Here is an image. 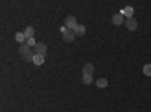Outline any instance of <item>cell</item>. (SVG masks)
<instances>
[{"instance_id":"1","label":"cell","mask_w":151,"mask_h":112,"mask_svg":"<svg viewBox=\"0 0 151 112\" xmlns=\"http://www.w3.org/2000/svg\"><path fill=\"white\" fill-rule=\"evenodd\" d=\"M20 53H21V56H23L24 59H26L27 62H33V59H35V53L32 52V47H30V46H27L26 43L21 44Z\"/></svg>"},{"instance_id":"2","label":"cell","mask_w":151,"mask_h":112,"mask_svg":"<svg viewBox=\"0 0 151 112\" xmlns=\"http://www.w3.org/2000/svg\"><path fill=\"white\" fill-rule=\"evenodd\" d=\"M32 52H33L35 55H42V56H45V53H47V46H45L44 43H36V46L32 48Z\"/></svg>"},{"instance_id":"3","label":"cell","mask_w":151,"mask_h":112,"mask_svg":"<svg viewBox=\"0 0 151 112\" xmlns=\"http://www.w3.org/2000/svg\"><path fill=\"white\" fill-rule=\"evenodd\" d=\"M65 26H67L70 30H74V27L77 26V20H76L74 15H68V17L65 18Z\"/></svg>"},{"instance_id":"4","label":"cell","mask_w":151,"mask_h":112,"mask_svg":"<svg viewBox=\"0 0 151 112\" xmlns=\"http://www.w3.org/2000/svg\"><path fill=\"white\" fill-rule=\"evenodd\" d=\"M94 70H95V68H94V64H85L82 73H83V76H92Z\"/></svg>"},{"instance_id":"5","label":"cell","mask_w":151,"mask_h":112,"mask_svg":"<svg viewBox=\"0 0 151 112\" xmlns=\"http://www.w3.org/2000/svg\"><path fill=\"white\" fill-rule=\"evenodd\" d=\"M62 38H64L65 43H73L74 38H76V33H74V30H70V29H68L64 35H62Z\"/></svg>"},{"instance_id":"6","label":"cell","mask_w":151,"mask_h":112,"mask_svg":"<svg viewBox=\"0 0 151 112\" xmlns=\"http://www.w3.org/2000/svg\"><path fill=\"white\" fill-rule=\"evenodd\" d=\"M112 23L115 24V26H121V24H124V15L121 14V12L119 14H115L112 17Z\"/></svg>"},{"instance_id":"7","label":"cell","mask_w":151,"mask_h":112,"mask_svg":"<svg viewBox=\"0 0 151 112\" xmlns=\"http://www.w3.org/2000/svg\"><path fill=\"white\" fill-rule=\"evenodd\" d=\"M125 26H127L129 30H136L137 29V21L134 18H127L125 20Z\"/></svg>"},{"instance_id":"8","label":"cell","mask_w":151,"mask_h":112,"mask_svg":"<svg viewBox=\"0 0 151 112\" xmlns=\"http://www.w3.org/2000/svg\"><path fill=\"white\" fill-rule=\"evenodd\" d=\"M121 14L124 17H127V18H133V14H134V9L132 6H125L122 11H121Z\"/></svg>"},{"instance_id":"9","label":"cell","mask_w":151,"mask_h":112,"mask_svg":"<svg viewBox=\"0 0 151 112\" xmlns=\"http://www.w3.org/2000/svg\"><path fill=\"white\" fill-rule=\"evenodd\" d=\"M85 32H86V27L83 26V24H77V26L74 27L76 36H82V35H85Z\"/></svg>"},{"instance_id":"10","label":"cell","mask_w":151,"mask_h":112,"mask_svg":"<svg viewBox=\"0 0 151 112\" xmlns=\"http://www.w3.org/2000/svg\"><path fill=\"white\" fill-rule=\"evenodd\" d=\"M24 36H26V40H29V38H33V33H35V29L32 27V26H27L26 29H24Z\"/></svg>"},{"instance_id":"11","label":"cell","mask_w":151,"mask_h":112,"mask_svg":"<svg viewBox=\"0 0 151 112\" xmlns=\"http://www.w3.org/2000/svg\"><path fill=\"white\" fill-rule=\"evenodd\" d=\"M15 41H17V43H21V44L26 43V36H24V33L17 32V33H15Z\"/></svg>"},{"instance_id":"12","label":"cell","mask_w":151,"mask_h":112,"mask_svg":"<svg viewBox=\"0 0 151 112\" xmlns=\"http://www.w3.org/2000/svg\"><path fill=\"white\" fill-rule=\"evenodd\" d=\"M33 64H35V65H42V64H44V56H42V55H35Z\"/></svg>"},{"instance_id":"13","label":"cell","mask_w":151,"mask_h":112,"mask_svg":"<svg viewBox=\"0 0 151 112\" xmlns=\"http://www.w3.org/2000/svg\"><path fill=\"white\" fill-rule=\"evenodd\" d=\"M95 85L98 86V88H106V86H107V80L101 77V79H98V80L95 82Z\"/></svg>"},{"instance_id":"14","label":"cell","mask_w":151,"mask_h":112,"mask_svg":"<svg viewBox=\"0 0 151 112\" xmlns=\"http://www.w3.org/2000/svg\"><path fill=\"white\" fill-rule=\"evenodd\" d=\"M82 80L85 85H91L92 83V76H82Z\"/></svg>"},{"instance_id":"15","label":"cell","mask_w":151,"mask_h":112,"mask_svg":"<svg viewBox=\"0 0 151 112\" xmlns=\"http://www.w3.org/2000/svg\"><path fill=\"white\" fill-rule=\"evenodd\" d=\"M144 74L145 76H151V64L144 65Z\"/></svg>"},{"instance_id":"16","label":"cell","mask_w":151,"mask_h":112,"mask_svg":"<svg viewBox=\"0 0 151 112\" xmlns=\"http://www.w3.org/2000/svg\"><path fill=\"white\" fill-rule=\"evenodd\" d=\"M67 30H68V27L65 26V24H64V26H60V33H62V35H64V33H65Z\"/></svg>"}]
</instances>
